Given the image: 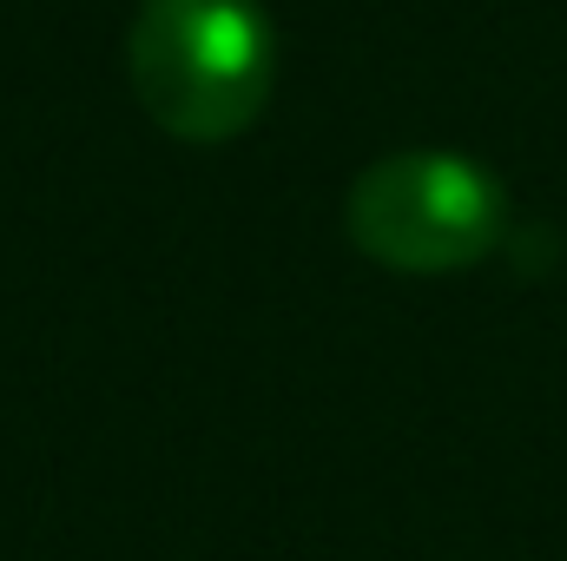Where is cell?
<instances>
[{
    "mask_svg": "<svg viewBox=\"0 0 567 561\" xmlns=\"http://www.w3.org/2000/svg\"><path fill=\"white\" fill-rule=\"evenodd\" d=\"M126 67L152 126L185 145H225L271 100L278 33L258 0H145Z\"/></svg>",
    "mask_w": 567,
    "mask_h": 561,
    "instance_id": "cell-1",
    "label": "cell"
},
{
    "mask_svg": "<svg viewBox=\"0 0 567 561\" xmlns=\"http://www.w3.org/2000/svg\"><path fill=\"white\" fill-rule=\"evenodd\" d=\"M343 232L363 258L390 272H468L502 252L508 238V192L488 165L462 152H390L370 172H357L343 198Z\"/></svg>",
    "mask_w": 567,
    "mask_h": 561,
    "instance_id": "cell-2",
    "label": "cell"
}]
</instances>
